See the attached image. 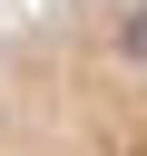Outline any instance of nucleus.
Segmentation results:
<instances>
[{
  "mask_svg": "<svg viewBox=\"0 0 147 156\" xmlns=\"http://www.w3.org/2000/svg\"><path fill=\"white\" fill-rule=\"evenodd\" d=\"M0 156H147V0H39L0 29Z\"/></svg>",
  "mask_w": 147,
  "mask_h": 156,
  "instance_id": "nucleus-1",
  "label": "nucleus"
}]
</instances>
